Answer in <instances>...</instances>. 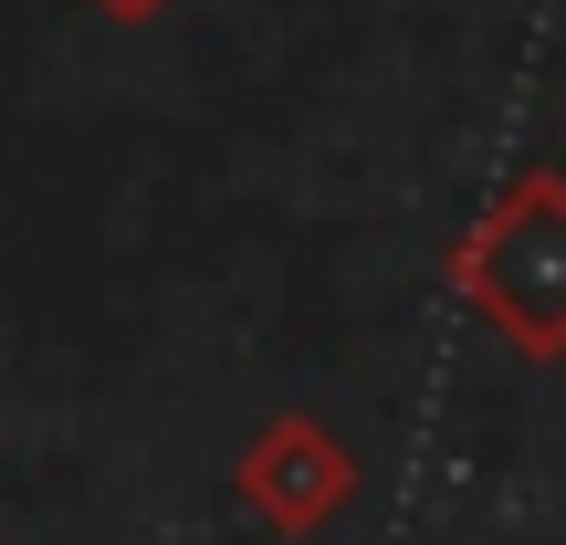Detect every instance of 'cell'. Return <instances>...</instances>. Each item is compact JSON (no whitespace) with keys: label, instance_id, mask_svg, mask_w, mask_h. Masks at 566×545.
<instances>
[{"label":"cell","instance_id":"6da1fadb","mask_svg":"<svg viewBox=\"0 0 566 545\" xmlns=\"http://www.w3.org/2000/svg\"><path fill=\"white\" fill-rule=\"evenodd\" d=\"M462 294L525 357H566V179L525 168L462 242Z\"/></svg>","mask_w":566,"mask_h":545},{"label":"cell","instance_id":"7a4b0ae2","mask_svg":"<svg viewBox=\"0 0 566 545\" xmlns=\"http://www.w3.org/2000/svg\"><path fill=\"white\" fill-rule=\"evenodd\" d=\"M116 11H147V0H116Z\"/></svg>","mask_w":566,"mask_h":545}]
</instances>
